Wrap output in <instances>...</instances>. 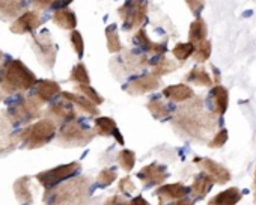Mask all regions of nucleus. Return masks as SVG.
I'll return each instance as SVG.
<instances>
[{
  "mask_svg": "<svg viewBox=\"0 0 256 205\" xmlns=\"http://www.w3.org/2000/svg\"><path fill=\"white\" fill-rule=\"evenodd\" d=\"M174 130L190 139H205L216 128V118L202 108V100L193 96L187 106L176 110L172 120Z\"/></svg>",
  "mask_w": 256,
  "mask_h": 205,
  "instance_id": "nucleus-1",
  "label": "nucleus"
},
{
  "mask_svg": "<svg viewBox=\"0 0 256 205\" xmlns=\"http://www.w3.org/2000/svg\"><path fill=\"white\" fill-rule=\"evenodd\" d=\"M36 76L18 59L8 60L0 68V88L6 95L26 92L36 84Z\"/></svg>",
  "mask_w": 256,
  "mask_h": 205,
  "instance_id": "nucleus-2",
  "label": "nucleus"
},
{
  "mask_svg": "<svg viewBox=\"0 0 256 205\" xmlns=\"http://www.w3.org/2000/svg\"><path fill=\"white\" fill-rule=\"evenodd\" d=\"M89 178L78 176L59 187L47 188L44 199L47 205H83L89 196Z\"/></svg>",
  "mask_w": 256,
  "mask_h": 205,
  "instance_id": "nucleus-3",
  "label": "nucleus"
},
{
  "mask_svg": "<svg viewBox=\"0 0 256 205\" xmlns=\"http://www.w3.org/2000/svg\"><path fill=\"white\" fill-rule=\"evenodd\" d=\"M54 136H56V122H53L48 118L30 124L18 134V138L26 150L42 148L47 144H50Z\"/></svg>",
  "mask_w": 256,
  "mask_h": 205,
  "instance_id": "nucleus-4",
  "label": "nucleus"
},
{
  "mask_svg": "<svg viewBox=\"0 0 256 205\" xmlns=\"http://www.w3.org/2000/svg\"><path fill=\"white\" fill-rule=\"evenodd\" d=\"M94 138H95L94 130L72 120L60 126L58 134V144L64 148H80L90 144Z\"/></svg>",
  "mask_w": 256,
  "mask_h": 205,
  "instance_id": "nucleus-5",
  "label": "nucleus"
},
{
  "mask_svg": "<svg viewBox=\"0 0 256 205\" xmlns=\"http://www.w3.org/2000/svg\"><path fill=\"white\" fill-rule=\"evenodd\" d=\"M42 104L36 96H23L8 109V118L12 124H30L41 116Z\"/></svg>",
  "mask_w": 256,
  "mask_h": 205,
  "instance_id": "nucleus-6",
  "label": "nucleus"
},
{
  "mask_svg": "<svg viewBox=\"0 0 256 205\" xmlns=\"http://www.w3.org/2000/svg\"><path fill=\"white\" fill-rule=\"evenodd\" d=\"M118 14L125 30L139 29L148 20V0H125Z\"/></svg>",
  "mask_w": 256,
  "mask_h": 205,
  "instance_id": "nucleus-7",
  "label": "nucleus"
},
{
  "mask_svg": "<svg viewBox=\"0 0 256 205\" xmlns=\"http://www.w3.org/2000/svg\"><path fill=\"white\" fill-rule=\"evenodd\" d=\"M148 65H150L148 58L134 52H122L119 56L110 60V70L116 78L136 74L144 68H146Z\"/></svg>",
  "mask_w": 256,
  "mask_h": 205,
  "instance_id": "nucleus-8",
  "label": "nucleus"
},
{
  "mask_svg": "<svg viewBox=\"0 0 256 205\" xmlns=\"http://www.w3.org/2000/svg\"><path fill=\"white\" fill-rule=\"evenodd\" d=\"M32 48L35 56L38 58L40 64L47 68L52 70L56 64V56H58V47L54 44V41L52 40V34L44 29L40 34L32 36Z\"/></svg>",
  "mask_w": 256,
  "mask_h": 205,
  "instance_id": "nucleus-9",
  "label": "nucleus"
},
{
  "mask_svg": "<svg viewBox=\"0 0 256 205\" xmlns=\"http://www.w3.org/2000/svg\"><path fill=\"white\" fill-rule=\"evenodd\" d=\"M80 169H82V164L78 162H72V163H68V164L58 166L54 169L40 172V174H36L35 178L42 187L52 188V187H56L58 184H60L62 181L70 180L71 176H74Z\"/></svg>",
  "mask_w": 256,
  "mask_h": 205,
  "instance_id": "nucleus-10",
  "label": "nucleus"
},
{
  "mask_svg": "<svg viewBox=\"0 0 256 205\" xmlns=\"http://www.w3.org/2000/svg\"><path fill=\"white\" fill-rule=\"evenodd\" d=\"M160 86H162L160 77L154 76L152 72H146V74H140L134 77L130 83L125 84L124 89L130 95H145L158 89Z\"/></svg>",
  "mask_w": 256,
  "mask_h": 205,
  "instance_id": "nucleus-11",
  "label": "nucleus"
},
{
  "mask_svg": "<svg viewBox=\"0 0 256 205\" xmlns=\"http://www.w3.org/2000/svg\"><path fill=\"white\" fill-rule=\"evenodd\" d=\"M42 24V18L35 11H23L11 24L10 30L16 35L34 34Z\"/></svg>",
  "mask_w": 256,
  "mask_h": 205,
  "instance_id": "nucleus-12",
  "label": "nucleus"
},
{
  "mask_svg": "<svg viewBox=\"0 0 256 205\" xmlns=\"http://www.w3.org/2000/svg\"><path fill=\"white\" fill-rule=\"evenodd\" d=\"M193 162L216 184H224V182H229L230 181V172L223 164H220V163H217V162H214L211 158H200V157H196Z\"/></svg>",
  "mask_w": 256,
  "mask_h": 205,
  "instance_id": "nucleus-13",
  "label": "nucleus"
},
{
  "mask_svg": "<svg viewBox=\"0 0 256 205\" xmlns=\"http://www.w3.org/2000/svg\"><path fill=\"white\" fill-rule=\"evenodd\" d=\"M46 116L56 124H65L68 121L76 120V110L70 101L62 98V101L53 102L52 106H48V109L46 110Z\"/></svg>",
  "mask_w": 256,
  "mask_h": 205,
  "instance_id": "nucleus-14",
  "label": "nucleus"
},
{
  "mask_svg": "<svg viewBox=\"0 0 256 205\" xmlns=\"http://www.w3.org/2000/svg\"><path fill=\"white\" fill-rule=\"evenodd\" d=\"M169 174L166 170V168L163 164H158L157 162L142 168V170L138 174V178L146 186V187H151V186H160L163 184L166 180H168Z\"/></svg>",
  "mask_w": 256,
  "mask_h": 205,
  "instance_id": "nucleus-15",
  "label": "nucleus"
},
{
  "mask_svg": "<svg viewBox=\"0 0 256 205\" xmlns=\"http://www.w3.org/2000/svg\"><path fill=\"white\" fill-rule=\"evenodd\" d=\"M133 42L144 53H150V54H158L160 56V54L166 53V50H168L166 41H163V42H154V41H151L150 36H148V34H146V30L144 28H139V30L136 32V35L133 38Z\"/></svg>",
  "mask_w": 256,
  "mask_h": 205,
  "instance_id": "nucleus-16",
  "label": "nucleus"
},
{
  "mask_svg": "<svg viewBox=\"0 0 256 205\" xmlns=\"http://www.w3.org/2000/svg\"><path fill=\"white\" fill-rule=\"evenodd\" d=\"M188 192H190V188L187 186H184L181 182H174V184H164V186L158 187L156 194L158 198L160 205H166L168 202H172V200L187 196Z\"/></svg>",
  "mask_w": 256,
  "mask_h": 205,
  "instance_id": "nucleus-17",
  "label": "nucleus"
},
{
  "mask_svg": "<svg viewBox=\"0 0 256 205\" xmlns=\"http://www.w3.org/2000/svg\"><path fill=\"white\" fill-rule=\"evenodd\" d=\"M210 102H211V114L222 116L228 110L229 104V94L224 86H214L210 92Z\"/></svg>",
  "mask_w": 256,
  "mask_h": 205,
  "instance_id": "nucleus-18",
  "label": "nucleus"
},
{
  "mask_svg": "<svg viewBox=\"0 0 256 205\" xmlns=\"http://www.w3.org/2000/svg\"><path fill=\"white\" fill-rule=\"evenodd\" d=\"M94 132H95V134L104 136V138L113 136V138L116 139V142H118L119 145H122V146H124V144H125V140H124V138H122V134H120V132H119V128H118V126H116V122H114V120H112V118H107V116H100V118H96L95 122H94Z\"/></svg>",
  "mask_w": 256,
  "mask_h": 205,
  "instance_id": "nucleus-19",
  "label": "nucleus"
},
{
  "mask_svg": "<svg viewBox=\"0 0 256 205\" xmlns=\"http://www.w3.org/2000/svg\"><path fill=\"white\" fill-rule=\"evenodd\" d=\"M64 100H66V101H70L72 106H76V109L77 110H80V112H83V114H88V115H90V116H96L98 114H100V110H98V108L94 104V102H90L86 96H83V95H80V94H74V92H68V90H60V94H59Z\"/></svg>",
  "mask_w": 256,
  "mask_h": 205,
  "instance_id": "nucleus-20",
  "label": "nucleus"
},
{
  "mask_svg": "<svg viewBox=\"0 0 256 205\" xmlns=\"http://www.w3.org/2000/svg\"><path fill=\"white\" fill-rule=\"evenodd\" d=\"M60 94V86L54 80H38L35 84V96L42 102L54 100Z\"/></svg>",
  "mask_w": 256,
  "mask_h": 205,
  "instance_id": "nucleus-21",
  "label": "nucleus"
},
{
  "mask_svg": "<svg viewBox=\"0 0 256 205\" xmlns=\"http://www.w3.org/2000/svg\"><path fill=\"white\" fill-rule=\"evenodd\" d=\"M26 8V0H0V20L8 22L18 17Z\"/></svg>",
  "mask_w": 256,
  "mask_h": 205,
  "instance_id": "nucleus-22",
  "label": "nucleus"
},
{
  "mask_svg": "<svg viewBox=\"0 0 256 205\" xmlns=\"http://www.w3.org/2000/svg\"><path fill=\"white\" fill-rule=\"evenodd\" d=\"M163 95L174 102H182V101H190L194 96V92L190 86L181 83V84H170L164 88Z\"/></svg>",
  "mask_w": 256,
  "mask_h": 205,
  "instance_id": "nucleus-23",
  "label": "nucleus"
},
{
  "mask_svg": "<svg viewBox=\"0 0 256 205\" xmlns=\"http://www.w3.org/2000/svg\"><path fill=\"white\" fill-rule=\"evenodd\" d=\"M53 23L64 29V30H74L77 26V17L76 12L68 10V8H60V10H54V14L52 17Z\"/></svg>",
  "mask_w": 256,
  "mask_h": 205,
  "instance_id": "nucleus-24",
  "label": "nucleus"
},
{
  "mask_svg": "<svg viewBox=\"0 0 256 205\" xmlns=\"http://www.w3.org/2000/svg\"><path fill=\"white\" fill-rule=\"evenodd\" d=\"M14 193H16V199L22 205H32L34 204V194L30 192V178L29 176H20L14 182Z\"/></svg>",
  "mask_w": 256,
  "mask_h": 205,
  "instance_id": "nucleus-25",
  "label": "nucleus"
},
{
  "mask_svg": "<svg viewBox=\"0 0 256 205\" xmlns=\"http://www.w3.org/2000/svg\"><path fill=\"white\" fill-rule=\"evenodd\" d=\"M240 200H241V192L236 187H230V188L216 194L208 202V205H235Z\"/></svg>",
  "mask_w": 256,
  "mask_h": 205,
  "instance_id": "nucleus-26",
  "label": "nucleus"
},
{
  "mask_svg": "<svg viewBox=\"0 0 256 205\" xmlns=\"http://www.w3.org/2000/svg\"><path fill=\"white\" fill-rule=\"evenodd\" d=\"M186 82H188V83H192V84H194V86H206V88H210V86H212L214 84V82H212V78H211V76L206 72V70L204 68V66H194L187 76H186Z\"/></svg>",
  "mask_w": 256,
  "mask_h": 205,
  "instance_id": "nucleus-27",
  "label": "nucleus"
},
{
  "mask_svg": "<svg viewBox=\"0 0 256 205\" xmlns=\"http://www.w3.org/2000/svg\"><path fill=\"white\" fill-rule=\"evenodd\" d=\"M212 184H214V181H212L205 172H200V174L194 178V181H193L190 190L193 192V194H194L198 199H202V198H205V196L208 194V192L212 188Z\"/></svg>",
  "mask_w": 256,
  "mask_h": 205,
  "instance_id": "nucleus-28",
  "label": "nucleus"
},
{
  "mask_svg": "<svg viewBox=\"0 0 256 205\" xmlns=\"http://www.w3.org/2000/svg\"><path fill=\"white\" fill-rule=\"evenodd\" d=\"M206 35H208V29H206V24L205 22L198 17L192 24H190V29H188V40L193 46H198L199 42L205 41L206 40Z\"/></svg>",
  "mask_w": 256,
  "mask_h": 205,
  "instance_id": "nucleus-29",
  "label": "nucleus"
},
{
  "mask_svg": "<svg viewBox=\"0 0 256 205\" xmlns=\"http://www.w3.org/2000/svg\"><path fill=\"white\" fill-rule=\"evenodd\" d=\"M150 65L152 66V74L157 76V77H163V76H168L174 71H176L180 68V65L176 62H174L172 59L169 58H158L157 60L154 62H150Z\"/></svg>",
  "mask_w": 256,
  "mask_h": 205,
  "instance_id": "nucleus-30",
  "label": "nucleus"
},
{
  "mask_svg": "<svg viewBox=\"0 0 256 205\" xmlns=\"http://www.w3.org/2000/svg\"><path fill=\"white\" fill-rule=\"evenodd\" d=\"M146 108L156 120L163 121V120H168L170 116V109L166 106V102L163 100H160L158 96H152L146 102Z\"/></svg>",
  "mask_w": 256,
  "mask_h": 205,
  "instance_id": "nucleus-31",
  "label": "nucleus"
},
{
  "mask_svg": "<svg viewBox=\"0 0 256 205\" xmlns=\"http://www.w3.org/2000/svg\"><path fill=\"white\" fill-rule=\"evenodd\" d=\"M106 38H107V48L110 53H119L122 52V42L119 40V34H118V26L116 24H110L106 28Z\"/></svg>",
  "mask_w": 256,
  "mask_h": 205,
  "instance_id": "nucleus-32",
  "label": "nucleus"
},
{
  "mask_svg": "<svg viewBox=\"0 0 256 205\" xmlns=\"http://www.w3.org/2000/svg\"><path fill=\"white\" fill-rule=\"evenodd\" d=\"M70 82H74L77 84H90V77L88 72V68L83 62H78L72 70L70 76Z\"/></svg>",
  "mask_w": 256,
  "mask_h": 205,
  "instance_id": "nucleus-33",
  "label": "nucleus"
},
{
  "mask_svg": "<svg viewBox=\"0 0 256 205\" xmlns=\"http://www.w3.org/2000/svg\"><path fill=\"white\" fill-rule=\"evenodd\" d=\"M118 164L122 168V170L130 172L133 170L134 164H136V154L132 150H122L118 154Z\"/></svg>",
  "mask_w": 256,
  "mask_h": 205,
  "instance_id": "nucleus-34",
  "label": "nucleus"
},
{
  "mask_svg": "<svg viewBox=\"0 0 256 205\" xmlns=\"http://www.w3.org/2000/svg\"><path fill=\"white\" fill-rule=\"evenodd\" d=\"M76 90H77V94H80V95H83V96H86L90 102H94L95 106H100V104H102V101H104V98L90 86V84H77L76 86Z\"/></svg>",
  "mask_w": 256,
  "mask_h": 205,
  "instance_id": "nucleus-35",
  "label": "nucleus"
},
{
  "mask_svg": "<svg viewBox=\"0 0 256 205\" xmlns=\"http://www.w3.org/2000/svg\"><path fill=\"white\" fill-rule=\"evenodd\" d=\"M174 56L180 60V62H186L190 56H193L194 53V46L188 41V42H180L174 47L172 50Z\"/></svg>",
  "mask_w": 256,
  "mask_h": 205,
  "instance_id": "nucleus-36",
  "label": "nucleus"
},
{
  "mask_svg": "<svg viewBox=\"0 0 256 205\" xmlns=\"http://www.w3.org/2000/svg\"><path fill=\"white\" fill-rule=\"evenodd\" d=\"M196 62L202 64V62H206L211 56V42L208 40L199 42L198 46H194V53H193Z\"/></svg>",
  "mask_w": 256,
  "mask_h": 205,
  "instance_id": "nucleus-37",
  "label": "nucleus"
},
{
  "mask_svg": "<svg viewBox=\"0 0 256 205\" xmlns=\"http://www.w3.org/2000/svg\"><path fill=\"white\" fill-rule=\"evenodd\" d=\"M70 41H71V46H72L74 53L77 54L78 59H82L83 54H84V41H83L82 34H80L78 30H76V29L71 30V34H70Z\"/></svg>",
  "mask_w": 256,
  "mask_h": 205,
  "instance_id": "nucleus-38",
  "label": "nucleus"
},
{
  "mask_svg": "<svg viewBox=\"0 0 256 205\" xmlns=\"http://www.w3.org/2000/svg\"><path fill=\"white\" fill-rule=\"evenodd\" d=\"M116 178H118V170H116L114 168H106V169H102V170L98 174L96 182H98V186H101V187H107V186H110L113 181H116Z\"/></svg>",
  "mask_w": 256,
  "mask_h": 205,
  "instance_id": "nucleus-39",
  "label": "nucleus"
},
{
  "mask_svg": "<svg viewBox=\"0 0 256 205\" xmlns=\"http://www.w3.org/2000/svg\"><path fill=\"white\" fill-rule=\"evenodd\" d=\"M119 190L122 192V194H132L136 190V186L130 176H125L119 181Z\"/></svg>",
  "mask_w": 256,
  "mask_h": 205,
  "instance_id": "nucleus-40",
  "label": "nucleus"
},
{
  "mask_svg": "<svg viewBox=\"0 0 256 205\" xmlns=\"http://www.w3.org/2000/svg\"><path fill=\"white\" fill-rule=\"evenodd\" d=\"M226 140H228V132L226 130H220L217 134H214V138L208 144V146L210 148H222L226 144Z\"/></svg>",
  "mask_w": 256,
  "mask_h": 205,
  "instance_id": "nucleus-41",
  "label": "nucleus"
},
{
  "mask_svg": "<svg viewBox=\"0 0 256 205\" xmlns=\"http://www.w3.org/2000/svg\"><path fill=\"white\" fill-rule=\"evenodd\" d=\"M186 4H187V6L190 8V11H192L194 16H199L200 11H202L204 6H205V2H204V0H186Z\"/></svg>",
  "mask_w": 256,
  "mask_h": 205,
  "instance_id": "nucleus-42",
  "label": "nucleus"
},
{
  "mask_svg": "<svg viewBox=\"0 0 256 205\" xmlns=\"http://www.w3.org/2000/svg\"><path fill=\"white\" fill-rule=\"evenodd\" d=\"M128 202H130V200H126L120 194H112L110 198L106 199L104 205H128Z\"/></svg>",
  "mask_w": 256,
  "mask_h": 205,
  "instance_id": "nucleus-43",
  "label": "nucleus"
},
{
  "mask_svg": "<svg viewBox=\"0 0 256 205\" xmlns=\"http://www.w3.org/2000/svg\"><path fill=\"white\" fill-rule=\"evenodd\" d=\"M32 5L40 10V11H47V10H52V5H53V0H30Z\"/></svg>",
  "mask_w": 256,
  "mask_h": 205,
  "instance_id": "nucleus-44",
  "label": "nucleus"
},
{
  "mask_svg": "<svg viewBox=\"0 0 256 205\" xmlns=\"http://www.w3.org/2000/svg\"><path fill=\"white\" fill-rule=\"evenodd\" d=\"M71 2L74 0H53V5H52V10H60V8H66Z\"/></svg>",
  "mask_w": 256,
  "mask_h": 205,
  "instance_id": "nucleus-45",
  "label": "nucleus"
},
{
  "mask_svg": "<svg viewBox=\"0 0 256 205\" xmlns=\"http://www.w3.org/2000/svg\"><path fill=\"white\" fill-rule=\"evenodd\" d=\"M128 205H151V204L144 196L139 194V196H136L134 199H132L130 202H128Z\"/></svg>",
  "mask_w": 256,
  "mask_h": 205,
  "instance_id": "nucleus-46",
  "label": "nucleus"
},
{
  "mask_svg": "<svg viewBox=\"0 0 256 205\" xmlns=\"http://www.w3.org/2000/svg\"><path fill=\"white\" fill-rule=\"evenodd\" d=\"M169 205H194V204H193L192 199H188L187 196H184V198H180L176 200H172Z\"/></svg>",
  "mask_w": 256,
  "mask_h": 205,
  "instance_id": "nucleus-47",
  "label": "nucleus"
},
{
  "mask_svg": "<svg viewBox=\"0 0 256 205\" xmlns=\"http://www.w3.org/2000/svg\"><path fill=\"white\" fill-rule=\"evenodd\" d=\"M5 96H6V94H5V92H2V90H0V102H2V101L5 100Z\"/></svg>",
  "mask_w": 256,
  "mask_h": 205,
  "instance_id": "nucleus-48",
  "label": "nucleus"
},
{
  "mask_svg": "<svg viewBox=\"0 0 256 205\" xmlns=\"http://www.w3.org/2000/svg\"><path fill=\"white\" fill-rule=\"evenodd\" d=\"M254 204H256V170H254Z\"/></svg>",
  "mask_w": 256,
  "mask_h": 205,
  "instance_id": "nucleus-49",
  "label": "nucleus"
},
{
  "mask_svg": "<svg viewBox=\"0 0 256 205\" xmlns=\"http://www.w3.org/2000/svg\"><path fill=\"white\" fill-rule=\"evenodd\" d=\"M2 59H4V53H2V50H0V65H2Z\"/></svg>",
  "mask_w": 256,
  "mask_h": 205,
  "instance_id": "nucleus-50",
  "label": "nucleus"
}]
</instances>
